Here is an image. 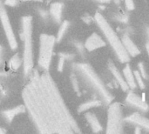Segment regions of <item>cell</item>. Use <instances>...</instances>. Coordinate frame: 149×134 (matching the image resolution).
Here are the masks:
<instances>
[{
  "mask_svg": "<svg viewBox=\"0 0 149 134\" xmlns=\"http://www.w3.org/2000/svg\"><path fill=\"white\" fill-rule=\"evenodd\" d=\"M23 90L25 110L41 133H79V125L67 109L48 72L33 70Z\"/></svg>",
  "mask_w": 149,
  "mask_h": 134,
  "instance_id": "obj_1",
  "label": "cell"
},
{
  "mask_svg": "<svg viewBox=\"0 0 149 134\" xmlns=\"http://www.w3.org/2000/svg\"><path fill=\"white\" fill-rule=\"evenodd\" d=\"M73 69L76 72V74L81 78L84 84L93 92H95L104 104L109 105L113 101V96L108 91L106 85L95 71L88 64H74Z\"/></svg>",
  "mask_w": 149,
  "mask_h": 134,
  "instance_id": "obj_2",
  "label": "cell"
},
{
  "mask_svg": "<svg viewBox=\"0 0 149 134\" xmlns=\"http://www.w3.org/2000/svg\"><path fill=\"white\" fill-rule=\"evenodd\" d=\"M94 19L99 28L102 31L103 35L105 36L107 42L110 44L113 51H114V54L116 55L120 63L127 64L130 60V56L126 51L123 45L122 40L120 38L116 31L113 30L111 24L107 22L106 17L100 12H96L94 16Z\"/></svg>",
  "mask_w": 149,
  "mask_h": 134,
  "instance_id": "obj_3",
  "label": "cell"
},
{
  "mask_svg": "<svg viewBox=\"0 0 149 134\" xmlns=\"http://www.w3.org/2000/svg\"><path fill=\"white\" fill-rule=\"evenodd\" d=\"M21 39L24 43L23 69L25 78H28L34 70V54L32 44V17L24 16L21 19Z\"/></svg>",
  "mask_w": 149,
  "mask_h": 134,
  "instance_id": "obj_4",
  "label": "cell"
},
{
  "mask_svg": "<svg viewBox=\"0 0 149 134\" xmlns=\"http://www.w3.org/2000/svg\"><path fill=\"white\" fill-rule=\"evenodd\" d=\"M124 115L122 105L119 102H111L107 109V133H122L124 131Z\"/></svg>",
  "mask_w": 149,
  "mask_h": 134,
  "instance_id": "obj_5",
  "label": "cell"
},
{
  "mask_svg": "<svg viewBox=\"0 0 149 134\" xmlns=\"http://www.w3.org/2000/svg\"><path fill=\"white\" fill-rule=\"evenodd\" d=\"M56 43L57 40L55 36L48 34H42L40 36L38 64L41 71L48 72L52 58L53 48Z\"/></svg>",
  "mask_w": 149,
  "mask_h": 134,
  "instance_id": "obj_6",
  "label": "cell"
},
{
  "mask_svg": "<svg viewBox=\"0 0 149 134\" xmlns=\"http://www.w3.org/2000/svg\"><path fill=\"white\" fill-rule=\"evenodd\" d=\"M0 21H1V24H2V26H3L10 48L13 51L16 50L17 48V41L14 31L12 29L8 13L6 11L5 5L3 4L2 0H0Z\"/></svg>",
  "mask_w": 149,
  "mask_h": 134,
  "instance_id": "obj_7",
  "label": "cell"
},
{
  "mask_svg": "<svg viewBox=\"0 0 149 134\" xmlns=\"http://www.w3.org/2000/svg\"><path fill=\"white\" fill-rule=\"evenodd\" d=\"M125 101L127 105H128L129 106L134 109H137L141 112H146L149 110L148 105L138 94H136L133 91H129L127 92Z\"/></svg>",
  "mask_w": 149,
  "mask_h": 134,
  "instance_id": "obj_8",
  "label": "cell"
},
{
  "mask_svg": "<svg viewBox=\"0 0 149 134\" xmlns=\"http://www.w3.org/2000/svg\"><path fill=\"white\" fill-rule=\"evenodd\" d=\"M106 44H107V43L101 37V36L99 35L98 33L94 32L87 37V39L86 40V42L84 44V46L86 51H96L100 48L106 46Z\"/></svg>",
  "mask_w": 149,
  "mask_h": 134,
  "instance_id": "obj_9",
  "label": "cell"
},
{
  "mask_svg": "<svg viewBox=\"0 0 149 134\" xmlns=\"http://www.w3.org/2000/svg\"><path fill=\"white\" fill-rule=\"evenodd\" d=\"M125 121L135 126L136 127L145 129L149 132V119L139 112H134L125 119Z\"/></svg>",
  "mask_w": 149,
  "mask_h": 134,
  "instance_id": "obj_10",
  "label": "cell"
},
{
  "mask_svg": "<svg viewBox=\"0 0 149 134\" xmlns=\"http://www.w3.org/2000/svg\"><path fill=\"white\" fill-rule=\"evenodd\" d=\"M108 69H109L110 72L112 73V75H113V78L115 79V81L120 85V87L123 91L127 92L129 90V86L127 85V82L125 80L123 73H121V72L118 69V67L114 65V63L113 61L108 62Z\"/></svg>",
  "mask_w": 149,
  "mask_h": 134,
  "instance_id": "obj_11",
  "label": "cell"
},
{
  "mask_svg": "<svg viewBox=\"0 0 149 134\" xmlns=\"http://www.w3.org/2000/svg\"><path fill=\"white\" fill-rule=\"evenodd\" d=\"M63 8H64V3L61 2H55L50 5L49 8L50 17L58 24H60L62 22Z\"/></svg>",
  "mask_w": 149,
  "mask_h": 134,
  "instance_id": "obj_12",
  "label": "cell"
},
{
  "mask_svg": "<svg viewBox=\"0 0 149 134\" xmlns=\"http://www.w3.org/2000/svg\"><path fill=\"white\" fill-rule=\"evenodd\" d=\"M121 40H122L123 45H124L126 51H127V53L129 54V56H131V57H136V56H138L141 53L140 49L138 48V46L133 41V39L130 37L129 35L124 34L122 36Z\"/></svg>",
  "mask_w": 149,
  "mask_h": 134,
  "instance_id": "obj_13",
  "label": "cell"
},
{
  "mask_svg": "<svg viewBox=\"0 0 149 134\" xmlns=\"http://www.w3.org/2000/svg\"><path fill=\"white\" fill-rule=\"evenodd\" d=\"M85 118H86L87 123L89 124V126H90V127H91V129H92V131L93 133H98L102 132L103 127H102L99 119L97 118V116L94 113L90 112L87 111V112L85 114Z\"/></svg>",
  "mask_w": 149,
  "mask_h": 134,
  "instance_id": "obj_14",
  "label": "cell"
},
{
  "mask_svg": "<svg viewBox=\"0 0 149 134\" xmlns=\"http://www.w3.org/2000/svg\"><path fill=\"white\" fill-rule=\"evenodd\" d=\"M122 73H123V76L125 78V80H126L127 85L129 86V89H133V90L135 89L137 87V84H136L134 73L128 64H127L124 66V68L122 70Z\"/></svg>",
  "mask_w": 149,
  "mask_h": 134,
  "instance_id": "obj_15",
  "label": "cell"
},
{
  "mask_svg": "<svg viewBox=\"0 0 149 134\" xmlns=\"http://www.w3.org/2000/svg\"><path fill=\"white\" fill-rule=\"evenodd\" d=\"M25 111V107L23 106H18L15 108H11L9 110H5L2 112V116L3 117V119L6 120V122L10 123L12 121V119L18 114L24 112Z\"/></svg>",
  "mask_w": 149,
  "mask_h": 134,
  "instance_id": "obj_16",
  "label": "cell"
},
{
  "mask_svg": "<svg viewBox=\"0 0 149 134\" xmlns=\"http://www.w3.org/2000/svg\"><path fill=\"white\" fill-rule=\"evenodd\" d=\"M103 104L102 100L100 99H90L88 101L84 102L83 104H81L79 108H78V112H86L93 108L95 107H99Z\"/></svg>",
  "mask_w": 149,
  "mask_h": 134,
  "instance_id": "obj_17",
  "label": "cell"
},
{
  "mask_svg": "<svg viewBox=\"0 0 149 134\" xmlns=\"http://www.w3.org/2000/svg\"><path fill=\"white\" fill-rule=\"evenodd\" d=\"M23 65V58H21L19 54H15L9 61V66L12 71H17Z\"/></svg>",
  "mask_w": 149,
  "mask_h": 134,
  "instance_id": "obj_18",
  "label": "cell"
},
{
  "mask_svg": "<svg viewBox=\"0 0 149 134\" xmlns=\"http://www.w3.org/2000/svg\"><path fill=\"white\" fill-rule=\"evenodd\" d=\"M70 26V24L68 21H64V22H61V25L59 27V30L58 31V34L56 36V40L57 42H59L65 36V32L67 31V29L69 28Z\"/></svg>",
  "mask_w": 149,
  "mask_h": 134,
  "instance_id": "obj_19",
  "label": "cell"
},
{
  "mask_svg": "<svg viewBox=\"0 0 149 134\" xmlns=\"http://www.w3.org/2000/svg\"><path fill=\"white\" fill-rule=\"evenodd\" d=\"M71 82H72V85L73 87V90L79 94L80 93V85L79 83V79H78V75L76 73H72L71 75Z\"/></svg>",
  "mask_w": 149,
  "mask_h": 134,
  "instance_id": "obj_20",
  "label": "cell"
},
{
  "mask_svg": "<svg viewBox=\"0 0 149 134\" xmlns=\"http://www.w3.org/2000/svg\"><path fill=\"white\" fill-rule=\"evenodd\" d=\"M134 77H135V80H136V84L137 85L141 88V89H144L145 86V83H144V78H142V76L141 75V73L139 72V71H134Z\"/></svg>",
  "mask_w": 149,
  "mask_h": 134,
  "instance_id": "obj_21",
  "label": "cell"
},
{
  "mask_svg": "<svg viewBox=\"0 0 149 134\" xmlns=\"http://www.w3.org/2000/svg\"><path fill=\"white\" fill-rule=\"evenodd\" d=\"M114 19L116 21H118L119 23H121V24H127L129 20V17L128 16L124 13V12H120V13H117L114 15Z\"/></svg>",
  "mask_w": 149,
  "mask_h": 134,
  "instance_id": "obj_22",
  "label": "cell"
},
{
  "mask_svg": "<svg viewBox=\"0 0 149 134\" xmlns=\"http://www.w3.org/2000/svg\"><path fill=\"white\" fill-rule=\"evenodd\" d=\"M138 71H139V72L141 73V75L142 76V78L144 79H148L149 75L143 63H139V65H138Z\"/></svg>",
  "mask_w": 149,
  "mask_h": 134,
  "instance_id": "obj_23",
  "label": "cell"
},
{
  "mask_svg": "<svg viewBox=\"0 0 149 134\" xmlns=\"http://www.w3.org/2000/svg\"><path fill=\"white\" fill-rule=\"evenodd\" d=\"M126 8L129 10H132L134 9V0H124Z\"/></svg>",
  "mask_w": 149,
  "mask_h": 134,
  "instance_id": "obj_24",
  "label": "cell"
},
{
  "mask_svg": "<svg viewBox=\"0 0 149 134\" xmlns=\"http://www.w3.org/2000/svg\"><path fill=\"white\" fill-rule=\"evenodd\" d=\"M39 15L41 16V17L43 19H48L50 17V14H49V10H44V9H41L39 10Z\"/></svg>",
  "mask_w": 149,
  "mask_h": 134,
  "instance_id": "obj_25",
  "label": "cell"
},
{
  "mask_svg": "<svg viewBox=\"0 0 149 134\" xmlns=\"http://www.w3.org/2000/svg\"><path fill=\"white\" fill-rule=\"evenodd\" d=\"M65 61V59L63 57L59 56V58H58V72H61V71H63Z\"/></svg>",
  "mask_w": 149,
  "mask_h": 134,
  "instance_id": "obj_26",
  "label": "cell"
},
{
  "mask_svg": "<svg viewBox=\"0 0 149 134\" xmlns=\"http://www.w3.org/2000/svg\"><path fill=\"white\" fill-rule=\"evenodd\" d=\"M18 2H19V0H5L3 4L10 6V7H14L18 3Z\"/></svg>",
  "mask_w": 149,
  "mask_h": 134,
  "instance_id": "obj_27",
  "label": "cell"
},
{
  "mask_svg": "<svg viewBox=\"0 0 149 134\" xmlns=\"http://www.w3.org/2000/svg\"><path fill=\"white\" fill-rule=\"evenodd\" d=\"M73 44L75 45V47L77 48V50H78L79 52H83V51H84V50H85V46H84V44H82L81 43L77 42V41H75Z\"/></svg>",
  "mask_w": 149,
  "mask_h": 134,
  "instance_id": "obj_28",
  "label": "cell"
},
{
  "mask_svg": "<svg viewBox=\"0 0 149 134\" xmlns=\"http://www.w3.org/2000/svg\"><path fill=\"white\" fill-rule=\"evenodd\" d=\"M59 56L63 57L65 60H71L73 58V55L72 54H70V53H65V52H63V53H60Z\"/></svg>",
  "mask_w": 149,
  "mask_h": 134,
  "instance_id": "obj_29",
  "label": "cell"
},
{
  "mask_svg": "<svg viewBox=\"0 0 149 134\" xmlns=\"http://www.w3.org/2000/svg\"><path fill=\"white\" fill-rule=\"evenodd\" d=\"M83 20L86 23V24H90L91 21H92V18L90 16H84L83 17Z\"/></svg>",
  "mask_w": 149,
  "mask_h": 134,
  "instance_id": "obj_30",
  "label": "cell"
},
{
  "mask_svg": "<svg viewBox=\"0 0 149 134\" xmlns=\"http://www.w3.org/2000/svg\"><path fill=\"white\" fill-rule=\"evenodd\" d=\"M2 59H3V47L0 45V65L2 64Z\"/></svg>",
  "mask_w": 149,
  "mask_h": 134,
  "instance_id": "obj_31",
  "label": "cell"
},
{
  "mask_svg": "<svg viewBox=\"0 0 149 134\" xmlns=\"http://www.w3.org/2000/svg\"><path fill=\"white\" fill-rule=\"evenodd\" d=\"M96 1L100 3H109L111 2V0H96Z\"/></svg>",
  "mask_w": 149,
  "mask_h": 134,
  "instance_id": "obj_32",
  "label": "cell"
},
{
  "mask_svg": "<svg viewBox=\"0 0 149 134\" xmlns=\"http://www.w3.org/2000/svg\"><path fill=\"white\" fill-rule=\"evenodd\" d=\"M20 1H22V2H31V1H33V2H42L43 0H19V2Z\"/></svg>",
  "mask_w": 149,
  "mask_h": 134,
  "instance_id": "obj_33",
  "label": "cell"
},
{
  "mask_svg": "<svg viewBox=\"0 0 149 134\" xmlns=\"http://www.w3.org/2000/svg\"><path fill=\"white\" fill-rule=\"evenodd\" d=\"M146 49H147V52H148V55L149 57V42L147 44V45H146Z\"/></svg>",
  "mask_w": 149,
  "mask_h": 134,
  "instance_id": "obj_34",
  "label": "cell"
},
{
  "mask_svg": "<svg viewBox=\"0 0 149 134\" xmlns=\"http://www.w3.org/2000/svg\"><path fill=\"white\" fill-rule=\"evenodd\" d=\"M114 1V3H116V4H120L121 2H122V0H113Z\"/></svg>",
  "mask_w": 149,
  "mask_h": 134,
  "instance_id": "obj_35",
  "label": "cell"
},
{
  "mask_svg": "<svg viewBox=\"0 0 149 134\" xmlns=\"http://www.w3.org/2000/svg\"><path fill=\"white\" fill-rule=\"evenodd\" d=\"M147 35H148V42H149V27L147 28Z\"/></svg>",
  "mask_w": 149,
  "mask_h": 134,
  "instance_id": "obj_36",
  "label": "cell"
},
{
  "mask_svg": "<svg viewBox=\"0 0 149 134\" xmlns=\"http://www.w3.org/2000/svg\"><path fill=\"white\" fill-rule=\"evenodd\" d=\"M3 133H4V132H3V129H2V128L0 127V134H3Z\"/></svg>",
  "mask_w": 149,
  "mask_h": 134,
  "instance_id": "obj_37",
  "label": "cell"
}]
</instances>
